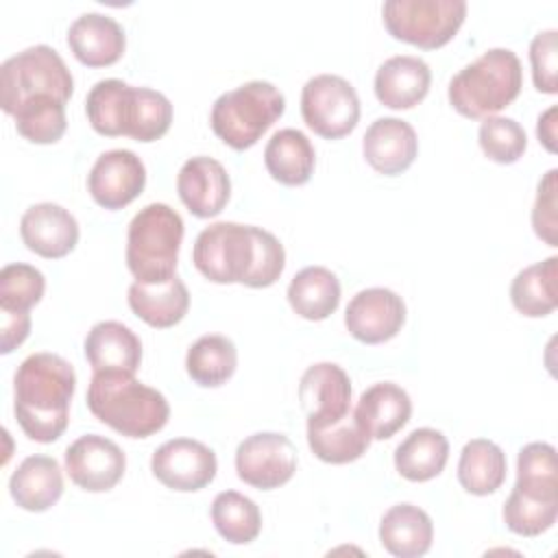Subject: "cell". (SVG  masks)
Returning a JSON list of instances; mask_svg holds the SVG:
<instances>
[{"mask_svg": "<svg viewBox=\"0 0 558 558\" xmlns=\"http://www.w3.org/2000/svg\"><path fill=\"white\" fill-rule=\"evenodd\" d=\"M477 142L490 161L504 166L519 161L527 148L525 129L517 120L504 116L484 118L477 131Z\"/></svg>", "mask_w": 558, "mask_h": 558, "instance_id": "cell-38", "label": "cell"}, {"mask_svg": "<svg viewBox=\"0 0 558 558\" xmlns=\"http://www.w3.org/2000/svg\"><path fill=\"white\" fill-rule=\"evenodd\" d=\"M46 279L31 264H7L0 270V310L28 312L44 296Z\"/></svg>", "mask_w": 558, "mask_h": 558, "instance_id": "cell-39", "label": "cell"}, {"mask_svg": "<svg viewBox=\"0 0 558 558\" xmlns=\"http://www.w3.org/2000/svg\"><path fill=\"white\" fill-rule=\"evenodd\" d=\"M85 357L94 373L135 375L142 362V342L131 327L100 320L85 336Z\"/></svg>", "mask_w": 558, "mask_h": 558, "instance_id": "cell-21", "label": "cell"}, {"mask_svg": "<svg viewBox=\"0 0 558 558\" xmlns=\"http://www.w3.org/2000/svg\"><path fill=\"white\" fill-rule=\"evenodd\" d=\"M124 469V451L100 434H85L65 449V471L87 493L111 490L122 480Z\"/></svg>", "mask_w": 558, "mask_h": 558, "instance_id": "cell-13", "label": "cell"}, {"mask_svg": "<svg viewBox=\"0 0 558 558\" xmlns=\"http://www.w3.org/2000/svg\"><path fill=\"white\" fill-rule=\"evenodd\" d=\"M17 133L33 144H54L65 133V102L50 94L26 98L15 111Z\"/></svg>", "mask_w": 558, "mask_h": 558, "instance_id": "cell-35", "label": "cell"}, {"mask_svg": "<svg viewBox=\"0 0 558 558\" xmlns=\"http://www.w3.org/2000/svg\"><path fill=\"white\" fill-rule=\"evenodd\" d=\"M177 192L190 214L196 218H214L229 203L231 179L218 159L198 155L181 166Z\"/></svg>", "mask_w": 558, "mask_h": 558, "instance_id": "cell-16", "label": "cell"}, {"mask_svg": "<svg viewBox=\"0 0 558 558\" xmlns=\"http://www.w3.org/2000/svg\"><path fill=\"white\" fill-rule=\"evenodd\" d=\"M410 395L392 381L368 386L353 408L355 421L371 436V440L392 438L410 421Z\"/></svg>", "mask_w": 558, "mask_h": 558, "instance_id": "cell-22", "label": "cell"}, {"mask_svg": "<svg viewBox=\"0 0 558 558\" xmlns=\"http://www.w3.org/2000/svg\"><path fill=\"white\" fill-rule=\"evenodd\" d=\"M434 523L429 514L414 504L390 506L379 521V543L397 558H418L429 551Z\"/></svg>", "mask_w": 558, "mask_h": 558, "instance_id": "cell-25", "label": "cell"}, {"mask_svg": "<svg viewBox=\"0 0 558 558\" xmlns=\"http://www.w3.org/2000/svg\"><path fill=\"white\" fill-rule=\"evenodd\" d=\"M183 218L166 203L142 207L126 231V266L140 283H163L174 277L183 240Z\"/></svg>", "mask_w": 558, "mask_h": 558, "instance_id": "cell-5", "label": "cell"}, {"mask_svg": "<svg viewBox=\"0 0 558 558\" xmlns=\"http://www.w3.org/2000/svg\"><path fill=\"white\" fill-rule=\"evenodd\" d=\"M386 31L405 44L434 50L453 39L466 17L464 0H388L381 7Z\"/></svg>", "mask_w": 558, "mask_h": 558, "instance_id": "cell-8", "label": "cell"}, {"mask_svg": "<svg viewBox=\"0 0 558 558\" xmlns=\"http://www.w3.org/2000/svg\"><path fill=\"white\" fill-rule=\"evenodd\" d=\"M523 87L519 57L508 48H490L449 81L451 107L471 120H484L506 109Z\"/></svg>", "mask_w": 558, "mask_h": 558, "instance_id": "cell-4", "label": "cell"}, {"mask_svg": "<svg viewBox=\"0 0 558 558\" xmlns=\"http://www.w3.org/2000/svg\"><path fill=\"white\" fill-rule=\"evenodd\" d=\"M405 323L403 299L388 288L360 290L344 310L349 333L364 344H379L395 338Z\"/></svg>", "mask_w": 558, "mask_h": 558, "instance_id": "cell-15", "label": "cell"}, {"mask_svg": "<svg viewBox=\"0 0 558 558\" xmlns=\"http://www.w3.org/2000/svg\"><path fill=\"white\" fill-rule=\"evenodd\" d=\"M299 401L307 416V427L338 423L351 412V379L333 362L312 364L299 381Z\"/></svg>", "mask_w": 558, "mask_h": 558, "instance_id": "cell-12", "label": "cell"}, {"mask_svg": "<svg viewBox=\"0 0 558 558\" xmlns=\"http://www.w3.org/2000/svg\"><path fill=\"white\" fill-rule=\"evenodd\" d=\"M506 453L488 438L469 440L458 460V482L471 495H490L506 482Z\"/></svg>", "mask_w": 558, "mask_h": 558, "instance_id": "cell-31", "label": "cell"}, {"mask_svg": "<svg viewBox=\"0 0 558 558\" xmlns=\"http://www.w3.org/2000/svg\"><path fill=\"white\" fill-rule=\"evenodd\" d=\"M514 488L536 499H558L556 449L549 442H530L519 451Z\"/></svg>", "mask_w": 558, "mask_h": 558, "instance_id": "cell-36", "label": "cell"}, {"mask_svg": "<svg viewBox=\"0 0 558 558\" xmlns=\"http://www.w3.org/2000/svg\"><path fill=\"white\" fill-rule=\"evenodd\" d=\"M362 153L368 166L386 177L405 172L418 155V137L401 118H377L362 137Z\"/></svg>", "mask_w": 558, "mask_h": 558, "instance_id": "cell-18", "label": "cell"}, {"mask_svg": "<svg viewBox=\"0 0 558 558\" xmlns=\"http://www.w3.org/2000/svg\"><path fill=\"white\" fill-rule=\"evenodd\" d=\"M286 98L268 81H248L216 98L211 131L231 148L246 150L283 116Z\"/></svg>", "mask_w": 558, "mask_h": 558, "instance_id": "cell-6", "label": "cell"}, {"mask_svg": "<svg viewBox=\"0 0 558 558\" xmlns=\"http://www.w3.org/2000/svg\"><path fill=\"white\" fill-rule=\"evenodd\" d=\"M68 46L83 65L105 68L124 54L126 37L113 17L105 13H83L68 28Z\"/></svg>", "mask_w": 558, "mask_h": 558, "instance_id": "cell-20", "label": "cell"}, {"mask_svg": "<svg viewBox=\"0 0 558 558\" xmlns=\"http://www.w3.org/2000/svg\"><path fill=\"white\" fill-rule=\"evenodd\" d=\"M2 314V323H0V353H11L13 349H17L31 331V314L28 312H9V310H0Z\"/></svg>", "mask_w": 558, "mask_h": 558, "instance_id": "cell-43", "label": "cell"}, {"mask_svg": "<svg viewBox=\"0 0 558 558\" xmlns=\"http://www.w3.org/2000/svg\"><path fill=\"white\" fill-rule=\"evenodd\" d=\"M87 408L100 423L126 438H148L170 418L168 399L129 373H94Z\"/></svg>", "mask_w": 558, "mask_h": 558, "instance_id": "cell-3", "label": "cell"}, {"mask_svg": "<svg viewBox=\"0 0 558 558\" xmlns=\"http://www.w3.org/2000/svg\"><path fill=\"white\" fill-rule=\"evenodd\" d=\"M238 477L259 490L288 484L296 471V449L292 440L277 432L246 436L235 449Z\"/></svg>", "mask_w": 558, "mask_h": 558, "instance_id": "cell-10", "label": "cell"}, {"mask_svg": "<svg viewBox=\"0 0 558 558\" xmlns=\"http://www.w3.org/2000/svg\"><path fill=\"white\" fill-rule=\"evenodd\" d=\"M307 445L318 460L329 464H347L366 453L371 436L360 427L351 410L338 423L325 427H307Z\"/></svg>", "mask_w": 558, "mask_h": 558, "instance_id": "cell-33", "label": "cell"}, {"mask_svg": "<svg viewBox=\"0 0 558 558\" xmlns=\"http://www.w3.org/2000/svg\"><path fill=\"white\" fill-rule=\"evenodd\" d=\"M137 87L120 78H102L94 83L85 98V113L92 129L107 137H131L137 122Z\"/></svg>", "mask_w": 558, "mask_h": 558, "instance_id": "cell-19", "label": "cell"}, {"mask_svg": "<svg viewBox=\"0 0 558 558\" xmlns=\"http://www.w3.org/2000/svg\"><path fill=\"white\" fill-rule=\"evenodd\" d=\"M129 307L146 325L166 329L181 323L187 314L190 292L177 275L163 283L133 281L129 286Z\"/></svg>", "mask_w": 558, "mask_h": 558, "instance_id": "cell-26", "label": "cell"}, {"mask_svg": "<svg viewBox=\"0 0 558 558\" xmlns=\"http://www.w3.org/2000/svg\"><path fill=\"white\" fill-rule=\"evenodd\" d=\"M556 174H558V170L551 168L538 181L536 201H534V209H532L534 233L541 240H545L549 246H558V240H556V229H558V218H556Z\"/></svg>", "mask_w": 558, "mask_h": 558, "instance_id": "cell-42", "label": "cell"}, {"mask_svg": "<svg viewBox=\"0 0 558 558\" xmlns=\"http://www.w3.org/2000/svg\"><path fill=\"white\" fill-rule=\"evenodd\" d=\"M140 111L133 129L135 142H155L163 137L172 124V102L157 89L140 87Z\"/></svg>", "mask_w": 558, "mask_h": 558, "instance_id": "cell-40", "label": "cell"}, {"mask_svg": "<svg viewBox=\"0 0 558 558\" xmlns=\"http://www.w3.org/2000/svg\"><path fill=\"white\" fill-rule=\"evenodd\" d=\"M429 83L432 70L421 57L397 54L377 68L375 96L384 107L412 109L427 96Z\"/></svg>", "mask_w": 558, "mask_h": 558, "instance_id": "cell-23", "label": "cell"}, {"mask_svg": "<svg viewBox=\"0 0 558 558\" xmlns=\"http://www.w3.org/2000/svg\"><path fill=\"white\" fill-rule=\"evenodd\" d=\"M150 471L166 488L194 493L211 484L218 471V460L214 449L201 440L172 438L155 449Z\"/></svg>", "mask_w": 558, "mask_h": 558, "instance_id": "cell-11", "label": "cell"}, {"mask_svg": "<svg viewBox=\"0 0 558 558\" xmlns=\"http://www.w3.org/2000/svg\"><path fill=\"white\" fill-rule=\"evenodd\" d=\"M558 33L554 28L541 31L534 35L530 44V63H532V78L534 87L543 94H556L558 92V81H556V70H558Z\"/></svg>", "mask_w": 558, "mask_h": 558, "instance_id": "cell-41", "label": "cell"}, {"mask_svg": "<svg viewBox=\"0 0 558 558\" xmlns=\"http://www.w3.org/2000/svg\"><path fill=\"white\" fill-rule=\"evenodd\" d=\"M558 517V499H536L517 488L504 504V523L519 536H538L547 532Z\"/></svg>", "mask_w": 558, "mask_h": 558, "instance_id": "cell-37", "label": "cell"}, {"mask_svg": "<svg viewBox=\"0 0 558 558\" xmlns=\"http://www.w3.org/2000/svg\"><path fill=\"white\" fill-rule=\"evenodd\" d=\"M146 185L144 161L126 148H113L102 153L89 174L87 190L92 198L105 209H122L133 203Z\"/></svg>", "mask_w": 558, "mask_h": 558, "instance_id": "cell-14", "label": "cell"}, {"mask_svg": "<svg viewBox=\"0 0 558 558\" xmlns=\"http://www.w3.org/2000/svg\"><path fill=\"white\" fill-rule=\"evenodd\" d=\"M268 174L281 185H303L314 174L316 150L310 137L299 129H279L264 148Z\"/></svg>", "mask_w": 558, "mask_h": 558, "instance_id": "cell-27", "label": "cell"}, {"mask_svg": "<svg viewBox=\"0 0 558 558\" xmlns=\"http://www.w3.org/2000/svg\"><path fill=\"white\" fill-rule=\"evenodd\" d=\"M20 235L28 251L46 259H59L74 251L78 242V222L57 203H37L22 214Z\"/></svg>", "mask_w": 558, "mask_h": 558, "instance_id": "cell-17", "label": "cell"}, {"mask_svg": "<svg viewBox=\"0 0 558 558\" xmlns=\"http://www.w3.org/2000/svg\"><path fill=\"white\" fill-rule=\"evenodd\" d=\"M510 301L530 318L551 314L558 303V257L551 255L519 270L510 283Z\"/></svg>", "mask_w": 558, "mask_h": 558, "instance_id": "cell-30", "label": "cell"}, {"mask_svg": "<svg viewBox=\"0 0 558 558\" xmlns=\"http://www.w3.org/2000/svg\"><path fill=\"white\" fill-rule=\"evenodd\" d=\"M211 521L216 532L233 545L255 541L262 530V512L257 504L238 490H222L214 497Z\"/></svg>", "mask_w": 558, "mask_h": 558, "instance_id": "cell-34", "label": "cell"}, {"mask_svg": "<svg viewBox=\"0 0 558 558\" xmlns=\"http://www.w3.org/2000/svg\"><path fill=\"white\" fill-rule=\"evenodd\" d=\"M301 116L316 135L340 140L360 122L357 92L338 74L312 76L301 89Z\"/></svg>", "mask_w": 558, "mask_h": 558, "instance_id": "cell-9", "label": "cell"}, {"mask_svg": "<svg viewBox=\"0 0 558 558\" xmlns=\"http://www.w3.org/2000/svg\"><path fill=\"white\" fill-rule=\"evenodd\" d=\"M449 458V442L442 432L418 427L395 449V469L410 482H427L442 473Z\"/></svg>", "mask_w": 558, "mask_h": 558, "instance_id": "cell-28", "label": "cell"}, {"mask_svg": "<svg viewBox=\"0 0 558 558\" xmlns=\"http://www.w3.org/2000/svg\"><path fill=\"white\" fill-rule=\"evenodd\" d=\"M288 303L305 320H325L338 310L340 281L325 266H305L288 286Z\"/></svg>", "mask_w": 558, "mask_h": 558, "instance_id": "cell-29", "label": "cell"}, {"mask_svg": "<svg viewBox=\"0 0 558 558\" xmlns=\"http://www.w3.org/2000/svg\"><path fill=\"white\" fill-rule=\"evenodd\" d=\"M13 501L28 512L52 508L63 495V473L50 456H28L9 477Z\"/></svg>", "mask_w": 558, "mask_h": 558, "instance_id": "cell-24", "label": "cell"}, {"mask_svg": "<svg viewBox=\"0 0 558 558\" xmlns=\"http://www.w3.org/2000/svg\"><path fill=\"white\" fill-rule=\"evenodd\" d=\"M76 373L57 353H33L15 371L13 412L35 442H54L68 427Z\"/></svg>", "mask_w": 558, "mask_h": 558, "instance_id": "cell-2", "label": "cell"}, {"mask_svg": "<svg viewBox=\"0 0 558 558\" xmlns=\"http://www.w3.org/2000/svg\"><path fill=\"white\" fill-rule=\"evenodd\" d=\"M72 92V72L61 54L46 44L24 48L0 68V105L9 116L31 96L50 94L68 102Z\"/></svg>", "mask_w": 558, "mask_h": 558, "instance_id": "cell-7", "label": "cell"}, {"mask_svg": "<svg viewBox=\"0 0 558 558\" xmlns=\"http://www.w3.org/2000/svg\"><path fill=\"white\" fill-rule=\"evenodd\" d=\"M238 366V349L231 338L220 333L201 336L185 355V371L203 388H216L229 381Z\"/></svg>", "mask_w": 558, "mask_h": 558, "instance_id": "cell-32", "label": "cell"}, {"mask_svg": "<svg viewBox=\"0 0 558 558\" xmlns=\"http://www.w3.org/2000/svg\"><path fill=\"white\" fill-rule=\"evenodd\" d=\"M556 105H551L547 111L538 116L536 124V135L549 153H556Z\"/></svg>", "mask_w": 558, "mask_h": 558, "instance_id": "cell-44", "label": "cell"}, {"mask_svg": "<svg viewBox=\"0 0 558 558\" xmlns=\"http://www.w3.org/2000/svg\"><path fill=\"white\" fill-rule=\"evenodd\" d=\"M196 270L214 283L272 286L286 268L283 244L266 229L240 222L205 227L192 248Z\"/></svg>", "mask_w": 558, "mask_h": 558, "instance_id": "cell-1", "label": "cell"}]
</instances>
